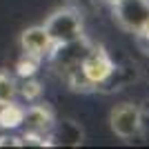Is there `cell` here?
<instances>
[{"label": "cell", "mask_w": 149, "mask_h": 149, "mask_svg": "<svg viewBox=\"0 0 149 149\" xmlns=\"http://www.w3.org/2000/svg\"><path fill=\"white\" fill-rule=\"evenodd\" d=\"M49 136H51L54 145H71V147H76V145L82 143V129L71 120H62V123L56 120L54 129L49 131Z\"/></svg>", "instance_id": "7"}, {"label": "cell", "mask_w": 149, "mask_h": 149, "mask_svg": "<svg viewBox=\"0 0 149 149\" xmlns=\"http://www.w3.org/2000/svg\"><path fill=\"white\" fill-rule=\"evenodd\" d=\"M109 2H111V5H113V2H116V0H109Z\"/></svg>", "instance_id": "14"}, {"label": "cell", "mask_w": 149, "mask_h": 149, "mask_svg": "<svg viewBox=\"0 0 149 149\" xmlns=\"http://www.w3.org/2000/svg\"><path fill=\"white\" fill-rule=\"evenodd\" d=\"M20 47H22V54L33 56V58H38V60H45V58H49V54L54 51L56 42L51 40V36L47 33V29H45L42 25H38V27H29V29L22 31Z\"/></svg>", "instance_id": "5"}, {"label": "cell", "mask_w": 149, "mask_h": 149, "mask_svg": "<svg viewBox=\"0 0 149 149\" xmlns=\"http://www.w3.org/2000/svg\"><path fill=\"white\" fill-rule=\"evenodd\" d=\"M38 67H40V60H38V58L22 54V58L16 62V76H18V78H33Z\"/></svg>", "instance_id": "11"}, {"label": "cell", "mask_w": 149, "mask_h": 149, "mask_svg": "<svg viewBox=\"0 0 149 149\" xmlns=\"http://www.w3.org/2000/svg\"><path fill=\"white\" fill-rule=\"evenodd\" d=\"M56 125V116L47 105H40V102H31L29 107H25V113H22V123L20 127L25 131H33V134H42V136H49V131L54 129Z\"/></svg>", "instance_id": "6"}, {"label": "cell", "mask_w": 149, "mask_h": 149, "mask_svg": "<svg viewBox=\"0 0 149 149\" xmlns=\"http://www.w3.org/2000/svg\"><path fill=\"white\" fill-rule=\"evenodd\" d=\"M113 18L125 31L140 33L149 25V0H116Z\"/></svg>", "instance_id": "2"}, {"label": "cell", "mask_w": 149, "mask_h": 149, "mask_svg": "<svg viewBox=\"0 0 149 149\" xmlns=\"http://www.w3.org/2000/svg\"><path fill=\"white\" fill-rule=\"evenodd\" d=\"M40 96H42V85L38 80H33V78H20L18 82V98L27 100V102H38L40 100Z\"/></svg>", "instance_id": "9"}, {"label": "cell", "mask_w": 149, "mask_h": 149, "mask_svg": "<svg viewBox=\"0 0 149 149\" xmlns=\"http://www.w3.org/2000/svg\"><path fill=\"white\" fill-rule=\"evenodd\" d=\"M109 125L118 138H125V140L136 138L143 129V111H140V107L131 105V102H123L111 109Z\"/></svg>", "instance_id": "4"}, {"label": "cell", "mask_w": 149, "mask_h": 149, "mask_svg": "<svg viewBox=\"0 0 149 149\" xmlns=\"http://www.w3.org/2000/svg\"><path fill=\"white\" fill-rule=\"evenodd\" d=\"M18 98V82L13 80L7 71H0V105L11 102Z\"/></svg>", "instance_id": "10"}, {"label": "cell", "mask_w": 149, "mask_h": 149, "mask_svg": "<svg viewBox=\"0 0 149 149\" xmlns=\"http://www.w3.org/2000/svg\"><path fill=\"white\" fill-rule=\"evenodd\" d=\"M20 147V136H11V134H2L0 136V147Z\"/></svg>", "instance_id": "12"}, {"label": "cell", "mask_w": 149, "mask_h": 149, "mask_svg": "<svg viewBox=\"0 0 149 149\" xmlns=\"http://www.w3.org/2000/svg\"><path fill=\"white\" fill-rule=\"evenodd\" d=\"M80 69H82V74L87 76V80L93 85V89H98L100 85L116 71V65H113L111 56L105 51V47L91 45L87 49V54L82 56V60H80Z\"/></svg>", "instance_id": "3"}, {"label": "cell", "mask_w": 149, "mask_h": 149, "mask_svg": "<svg viewBox=\"0 0 149 149\" xmlns=\"http://www.w3.org/2000/svg\"><path fill=\"white\" fill-rule=\"evenodd\" d=\"M42 27L47 29V33L51 36V40L56 45H65V42H71V40L82 38L80 11L71 9V7H62V9L54 11Z\"/></svg>", "instance_id": "1"}, {"label": "cell", "mask_w": 149, "mask_h": 149, "mask_svg": "<svg viewBox=\"0 0 149 149\" xmlns=\"http://www.w3.org/2000/svg\"><path fill=\"white\" fill-rule=\"evenodd\" d=\"M138 36L143 38L145 42H147V47H149V25H147V27H145V29H143V31H140V33H138Z\"/></svg>", "instance_id": "13"}, {"label": "cell", "mask_w": 149, "mask_h": 149, "mask_svg": "<svg viewBox=\"0 0 149 149\" xmlns=\"http://www.w3.org/2000/svg\"><path fill=\"white\" fill-rule=\"evenodd\" d=\"M22 113H25V107L18 105L16 100L2 102V105H0V129L2 131L18 129L20 123H22Z\"/></svg>", "instance_id": "8"}]
</instances>
